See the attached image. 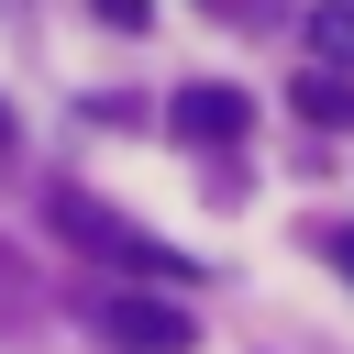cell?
<instances>
[{"label":"cell","mask_w":354,"mask_h":354,"mask_svg":"<svg viewBox=\"0 0 354 354\" xmlns=\"http://www.w3.org/2000/svg\"><path fill=\"white\" fill-rule=\"evenodd\" d=\"M332 266H343V277H354V232H332Z\"/></svg>","instance_id":"8992f818"},{"label":"cell","mask_w":354,"mask_h":354,"mask_svg":"<svg viewBox=\"0 0 354 354\" xmlns=\"http://www.w3.org/2000/svg\"><path fill=\"white\" fill-rule=\"evenodd\" d=\"M166 122H177V144H210V155H221V144H243V122H254V100H243V88H221V77H188Z\"/></svg>","instance_id":"7a4b0ae2"},{"label":"cell","mask_w":354,"mask_h":354,"mask_svg":"<svg viewBox=\"0 0 354 354\" xmlns=\"http://www.w3.org/2000/svg\"><path fill=\"white\" fill-rule=\"evenodd\" d=\"M288 100H299V122H354V77L321 55L310 77H288Z\"/></svg>","instance_id":"3957f363"},{"label":"cell","mask_w":354,"mask_h":354,"mask_svg":"<svg viewBox=\"0 0 354 354\" xmlns=\"http://www.w3.org/2000/svg\"><path fill=\"white\" fill-rule=\"evenodd\" d=\"M310 44H321L332 66H354V0H321V11H310Z\"/></svg>","instance_id":"277c9868"},{"label":"cell","mask_w":354,"mask_h":354,"mask_svg":"<svg viewBox=\"0 0 354 354\" xmlns=\"http://www.w3.org/2000/svg\"><path fill=\"white\" fill-rule=\"evenodd\" d=\"M0 155H11V111H0Z\"/></svg>","instance_id":"52a82bcc"},{"label":"cell","mask_w":354,"mask_h":354,"mask_svg":"<svg viewBox=\"0 0 354 354\" xmlns=\"http://www.w3.org/2000/svg\"><path fill=\"white\" fill-rule=\"evenodd\" d=\"M88 321H100V343H122V354H188V343H199L188 310H177V299H144V288H111Z\"/></svg>","instance_id":"6da1fadb"},{"label":"cell","mask_w":354,"mask_h":354,"mask_svg":"<svg viewBox=\"0 0 354 354\" xmlns=\"http://www.w3.org/2000/svg\"><path fill=\"white\" fill-rule=\"evenodd\" d=\"M100 22H111V33H133V22H144V0H100Z\"/></svg>","instance_id":"5b68a950"},{"label":"cell","mask_w":354,"mask_h":354,"mask_svg":"<svg viewBox=\"0 0 354 354\" xmlns=\"http://www.w3.org/2000/svg\"><path fill=\"white\" fill-rule=\"evenodd\" d=\"M221 11H254V0H221Z\"/></svg>","instance_id":"ba28073f"}]
</instances>
